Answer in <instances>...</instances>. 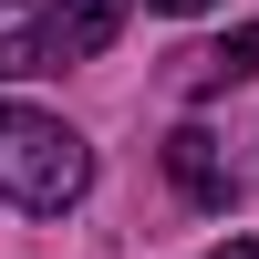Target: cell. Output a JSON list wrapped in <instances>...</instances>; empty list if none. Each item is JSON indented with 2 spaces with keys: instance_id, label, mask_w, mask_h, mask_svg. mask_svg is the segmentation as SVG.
Here are the masks:
<instances>
[{
  "instance_id": "cell-1",
  "label": "cell",
  "mask_w": 259,
  "mask_h": 259,
  "mask_svg": "<svg viewBox=\"0 0 259 259\" xmlns=\"http://www.w3.org/2000/svg\"><path fill=\"white\" fill-rule=\"evenodd\" d=\"M94 187V145L62 114H31V104H0V197L31 207V218H62V207Z\"/></svg>"
},
{
  "instance_id": "cell-2",
  "label": "cell",
  "mask_w": 259,
  "mask_h": 259,
  "mask_svg": "<svg viewBox=\"0 0 259 259\" xmlns=\"http://www.w3.org/2000/svg\"><path fill=\"white\" fill-rule=\"evenodd\" d=\"M52 62H73L52 0H0V83H11V73H52Z\"/></svg>"
},
{
  "instance_id": "cell-3",
  "label": "cell",
  "mask_w": 259,
  "mask_h": 259,
  "mask_svg": "<svg viewBox=\"0 0 259 259\" xmlns=\"http://www.w3.org/2000/svg\"><path fill=\"white\" fill-rule=\"evenodd\" d=\"M166 177H177V187H187L197 207H228L239 166H228V145L207 135V124H177V135H166Z\"/></svg>"
},
{
  "instance_id": "cell-4",
  "label": "cell",
  "mask_w": 259,
  "mask_h": 259,
  "mask_svg": "<svg viewBox=\"0 0 259 259\" xmlns=\"http://www.w3.org/2000/svg\"><path fill=\"white\" fill-rule=\"evenodd\" d=\"M124 11H135V0H52V21H62V52H104V41L124 31Z\"/></svg>"
},
{
  "instance_id": "cell-5",
  "label": "cell",
  "mask_w": 259,
  "mask_h": 259,
  "mask_svg": "<svg viewBox=\"0 0 259 259\" xmlns=\"http://www.w3.org/2000/svg\"><path fill=\"white\" fill-rule=\"evenodd\" d=\"M239 73H259V21L228 31L218 52H187V83H239Z\"/></svg>"
},
{
  "instance_id": "cell-6",
  "label": "cell",
  "mask_w": 259,
  "mask_h": 259,
  "mask_svg": "<svg viewBox=\"0 0 259 259\" xmlns=\"http://www.w3.org/2000/svg\"><path fill=\"white\" fill-rule=\"evenodd\" d=\"M145 11H177V21H197V11H207V0H145Z\"/></svg>"
},
{
  "instance_id": "cell-7",
  "label": "cell",
  "mask_w": 259,
  "mask_h": 259,
  "mask_svg": "<svg viewBox=\"0 0 259 259\" xmlns=\"http://www.w3.org/2000/svg\"><path fill=\"white\" fill-rule=\"evenodd\" d=\"M218 259H259V239H218Z\"/></svg>"
}]
</instances>
